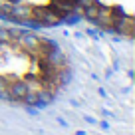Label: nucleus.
<instances>
[{"mask_svg": "<svg viewBox=\"0 0 135 135\" xmlns=\"http://www.w3.org/2000/svg\"><path fill=\"white\" fill-rule=\"evenodd\" d=\"M30 18L40 24H46V26H54V24H60V14L56 12L52 6H32L30 8Z\"/></svg>", "mask_w": 135, "mask_h": 135, "instance_id": "obj_1", "label": "nucleus"}, {"mask_svg": "<svg viewBox=\"0 0 135 135\" xmlns=\"http://www.w3.org/2000/svg\"><path fill=\"white\" fill-rule=\"evenodd\" d=\"M133 26H135L133 18L131 16H123V14L117 16L115 22H113V30L119 32L121 36H125V38H131V36H133Z\"/></svg>", "mask_w": 135, "mask_h": 135, "instance_id": "obj_2", "label": "nucleus"}, {"mask_svg": "<svg viewBox=\"0 0 135 135\" xmlns=\"http://www.w3.org/2000/svg\"><path fill=\"white\" fill-rule=\"evenodd\" d=\"M8 91L12 95V99H22L28 93V88H26L24 80L22 81H8Z\"/></svg>", "mask_w": 135, "mask_h": 135, "instance_id": "obj_3", "label": "nucleus"}, {"mask_svg": "<svg viewBox=\"0 0 135 135\" xmlns=\"http://www.w3.org/2000/svg\"><path fill=\"white\" fill-rule=\"evenodd\" d=\"M97 12H99V4H97L95 0H91V2L84 4V16L88 18V20H95Z\"/></svg>", "mask_w": 135, "mask_h": 135, "instance_id": "obj_4", "label": "nucleus"}, {"mask_svg": "<svg viewBox=\"0 0 135 135\" xmlns=\"http://www.w3.org/2000/svg\"><path fill=\"white\" fill-rule=\"evenodd\" d=\"M10 16L14 18H24V20H28L30 18V6H14L12 8V14Z\"/></svg>", "mask_w": 135, "mask_h": 135, "instance_id": "obj_5", "label": "nucleus"}, {"mask_svg": "<svg viewBox=\"0 0 135 135\" xmlns=\"http://www.w3.org/2000/svg\"><path fill=\"white\" fill-rule=\"evenodd\" d=\"M10 40H12L10 32H8V30H4V28H0V44H2V42H10Z\"/></svg>", "mask_w": 135, "mask_h": 135, "instance_id": "obj_6", "label": "nucleus"}, {"mask_svg": "<svg viewBox=\"0 0 135 135\" xmlns=\"http://www.w3.org/2000/svg\"><path fill=\"white\" fill-rule=\"evenodd\" d=\"M6 89H8V80H6L4 76H0V93L6 91Z\"/></svg>", "mask_w": 135, "mask_h": 135, "instance_id": "obj_7", "label": "nucleus"}]
</instances>
